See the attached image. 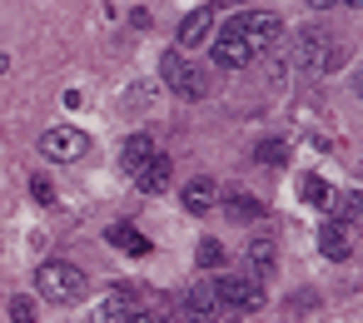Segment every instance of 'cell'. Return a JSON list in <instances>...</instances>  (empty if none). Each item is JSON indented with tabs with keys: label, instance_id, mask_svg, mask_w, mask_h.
Instances as JSON below:
<instances>
[{
	"label": "cell",
	"instance_id": "2",
	"mask_svg": "<svg viewBox=\"0 0 363 323\" xmlns=\"http://www.w3.org/2000/svg\"><path fill=\"white\" fill-rule=\"evenodd\" d=\"M160 80L169 85V95L174 100H204L209 95V70H199L189 55H179V50H169L164 60H160Z\"/></svg>",
	"mask_w": 363,
	"mask_h": 323
},
{
	"label": "cell",
	"instance_id": "27",
	"mask_svg": "<svg viewBox=\"0 0 363 323\" xmlns=\"http://www.w3.org/2000/svg\"><path fill=\"white\" fill-rule=\"evenodd\" d=\"M358 100H363V80H358Z\"/></svg>",
	"mask_w": 363,
	"mask_h": 323
},
{
	"label": "cell",
	"instance_id": "4",
	"mask_svg": "<svg viewBox=\"0 0 363 323\" xmlns=\"http://www.w3.org/2000/svg\"><path fill=\"white\" fill-rule=\"evenodd\" d=\"M209 283H214L224 313H259V308H264V283H259L254 273H219V278H209Z\"/></svg>",
	"mask_w": 363,
	"mask_h": 323
},
{
	"label": "cell",
	"instance_id": "8",
	"mask_svg": "<svg viewBox=\"0 0 363 323\" xmlns=\"http://www.w3.org/2000/svg\"><path fill=\"white\" fill-rule=\"evenodd\" d=\"M239 26H244V35H249V45H254V55H264V50H274V45L284 40V21H279L274 11H244V16H239Z\"/></svg>",
	"mask_w": 363,
	"mask_h": 323
},
{
	"label": "cell",
	"instance_id": "21",
	"mask_svg": "<svg viewBox=\"0 0 363 323\" xmlns=\"http://www.w3.org/2000/svg\"><path fill=\"white\" fill-rule=\"evenodd\" d=\"M219 264H224V244L199 239V268H219Z\"/></svg>",
	"mask_w": 363,
	"mask_h": 323
},
{
	"label": "cell",
	"instance_id": "24",
	"mask_svg": "<svg viewBox=\"0 0 363 323\" xmlns=\"http://www.w3.org/2000/svg\"><path fill=\"white\" fill-rule=\"evenodd\" d=\"M130 323H164V318H160V313H150V308H135V313H130Z\"/></svg>",
	"mask_w": 363,
	"mask_h": 323
},
{
	"label": "cell",
	"instance_id": "11",
	"mask_svg": "<svg viewBox=\"0 0 363 323\" xmlns=\"http://www.w3.org/2000/svg\"><path fill=\"white\" fill-rule=\"evenodd\" d=\"M179 204H184V214H194V219H199V214H209V209L219 204V184H214L209 174H194V179L179 189Z\"/></svg>",
	"mask_w": 363,
	"mask_h": 323
},
{
	"label": "cell",
	"instance_id": "1",
	"mask_svg": "<svg viewBox=\"0 0 363 323\" xmlns=\"http://www.w3.org/2000/svg\"><path fill=\"white\" fill-rule=\"evenodd\" d=\"M35 288H40L45 303H75L85 293V268L70 264V259H45L35 268Z\"/></svg>",
	"mask_w": 363,
	"mask_h": 323
},
{
	"label": "cell",
	"instance_id": "16",
	"mask_svg": "<svg viewBox=\"0 0 363 323\" xmlns=\"http://www.w3.org/2000/svg\"><path fill=\"white\" fill-rule=\"evenodd\" d=\"M150 154H155V140H150V135L140 130V135H130V140H125V149H120V169H125V174L135 179V169H140V164H145Z\"/></svg>",
	"mask_w": 363,
	"mask_h": 323
},
{
	"label": "cell",
	"instance_id": "20",
	"mask_svg": "<svg viewBox=\"0 0 363 323\" xmlns=\"http://www.w3.org/2000/svg\"><path fill=\"white\" fill-rule=\"evenodd\" d=\"M298 194H303V204H318V209H323V204H328V194H333V189H328V184H323V179H318V174H308V179H303V184H298Z\"/></svg>",
	"mask_w": 363,
	"mask_h": 323
},
{
	"label": "cell",
	"instance_id": "22",
	"mask_svg": "<svg viewBox=\"0 0 363 323\" xmlns=\"http://www.w3.org/2000/svg\"><path fill=\"white\" fill-rule=\"evenodd\" d=\"M11 323H40V318H35V303H30L26 293L11 298Z\"/></svg>",
	"mask_w": 363,
	"mask_h": 323
},
{
	"label": "cell",
	"instance_id": "25",
	"mask_svg": "<svg viewBox=\"0 0 363 323\" xmlns=\"http://www.w3.org/2000/svg\"><path fill=\"white\" fill-rule=\"evenodd\" d=\"M333 6H363V0H333Z\"/></svg>",
	"mask_w": 363,
	"mask_h": 323
},
{
	"label": "cell",
	"instance_id": "18",
	"mask_svg": "<svg viewBox=\"0 0 363 323\" xmlns=\"http://www.w3.org/2000/svg\"><path fill=\"white\" fill-rule=\"evenodd\" d=\"M323 209H328L333 224H343V219H358V214H363V199H358V194H328Z\"/></svg>",
	"mask_w": 363,
	"mask_h": 323
},
{
	"label": "cell",
	"instance_id": "7",
	"mask_svg": "<svg viewBox=\"0 0 363 323\" xmlns=\"http://www.w3.org/2000/svg\"><path fill=\"white\" fill-rule=\"evenodd\" d=\"M40 154L45 159H60V164H70V159H85L90 154V135L85 130H45L40 135Z\"/></svg>",
	"mask_w": 363,
	"mask_h": 323
},
{
	"label": "cell",
	"instance_id": "26",
	"mask_svg": "<svg viewBox=\"0 0 363 323\" xmlns=\"http://www.w3.org/2000/svg\"><path fill=\"white\" fill-rule=\"evenodd\" d=\"M308 6H333V0H308Z\"/></svg>",
	"mask_w": 363,
	"mask_h": 323
},
{
	"label": "cell",
	"instance_id": "6",
	"mask_svg": "<svg viewBox=\"0 0 363 323\" xmlns=\"http://www.w3.org/2000/svg\"><path fill=\"white\" fill-rule=\"evenodd\" d=\"M179 318L184 323H219L224 318V303H219L214 283H189L179 293Z\"/></svg>",
	"mask_w": 363,
	"mask_h": 323
},
{
	"label": "cell",
	"instance_id": "13",
	"mask_svg": "<svg viewBox=\"0 0 363 323\" xmlns=\"http://www.w3.org/2000/svg\"><path fill=\"white\" fill-rule=\"evenodd\" d=\"M224 209H229V219H234V224H259V219H264V199H254L249 189H229Z\"/></svg>",
	"mask_w": 363,
	"mask_h": 323
},
{
	"label": "cell",
	"instance_id": "23",
	"mask_svg": "<svg viewBox=\"0 0 363 323\" xmlns=\"http://www.w3.org/2000/svg\"><path fill=\"white\" fill-rule=\"evenodd\" d=\"M30 194H35V199H40L45 209H55V184H50L45 174H35V179H30Z\"/></svg>",
	"mask_w": 363,
	"mask_h": 323
},
{
	"label": "cell",
	"instance_id": "12",
	"mask_svg": "<svg viewBox=\"0 0 363 323\" xmlns=\"http://www.w3.org/2000/svg\"><path fill=\"white\" fill-rule=\"evenodd\" d=\"M318 254H323L328 264H348V259H353V234L328 219V224L318 229Z\"/></svg>",
	"mask_w": 363,
	"mask_h": 323
},
{
	"label": "cell",
	"instance_id": "14",
	"mask_svg": "<svg viewBox=\"0 0 363 323\" xmlns=\"http://www.w3.org/2000/svg\"><path fill=\"white\" fill-rule=\"evenodd\" d=\"M274 264H279V249H274V239L269 234H259V239H249V273L264 283L269 273H274Z\"/></svg>",
	"mask_w": 363,
	"mask_h": 323
},
{
	"label": "cell",
	"instance_id": "17",
	"mask_svg": "<svg viewBox=\"0 0 363 323\" xmlns=\"http://www.w3.org/2000/svg\"><path fill=\"white\" fill-rule=\"evenodd\" d=\"M130 313H135V303H130V288H115L100 308H95V323H130Z\"/></svg>",
	"mask_w": 363,
	"mask_h": 323
},
{
	"label": "cell",
	"instance_id": "19",
	"mask_svg": "<svg viewBox=\"0 0 363 323\" xmlns=\"http://www.w3.org/2000/svg\"><path fill=\"white\" fill-rule=\"evenodd\" d=\"M254 159H259L264 169H269V164H284V159H289V144H284V140H259V144H254Z\"/></svg>",
	"mask_w": 363,
	"mask_h": 323
},
{
	"label": "cell",
	"instance_id": "10",
	"mask_svg": "<svg viewBox=\"0 0 363 323\" xmlns=\"http://www.w3.org/2000/svg\"><path fill=\"white\" fill-rule=\"evenodd\" d=\"M169 179H174V159H169V154H160V149L135 169V184H140L145 194H164V189H169Z\"/></svg>",
	"mask_w": 363,
	"mask_h": 323
},
{
	"label": "cell",
	"instance_id": "5",
	"mask_svg": "<svg viewBox=\"0 0 363 323\" xmlns=\"http://www.w3.org/2000/svg\"><path fill=\"white\" fill-rule=\"evenodd\" d=\"M214 65L219 70H249L259 55H254V45H249V35H244V26H239V16H229V26H219V35H214Z\"/></svg>",
	"mask_w": 363,
	"mask_h": 323
},
{
	"label": "cell",
	"instance_id": "9",
	"mask_svg": "<svg viewBox=\"0 0 363 323\" xmlns=\"http://www.w3.org/2000/svg\"><path fill=\"white\" fill-rule=\"evenodd\" d=\"M209 35H214V6H194V11L179 21V35H174V45H179V55H184V50L204 45Z\"/></svg>",
	"mask_w": 363,
	"mask_h": 323
},
{
	"label": "cell",
	"instance_id": "15",
	"mask_svg": "<svg viewBox=\"0 0 363 323\" xmlns=\"http://www.w3.org/2000/svg\"><path fill=\"white\" fill-rule=\"evenodd\" d=\"M105 239L120 249V254H130V259H140V254H150V239L135 229V224H110L105 229Z\"/></svg>",
	"mask_w": 363,
	"mask_h": 323
},
{
	"label": "cell",
	"instance_id": "3",
	"mask_svg": "<svg viewBox=\"0 0 363 323\" xmlns=\"http://www.w3.org/2000/svg\"><path fill=\"white\" fill-rule=\"evenodd\" d=\"M294 60H298V70L323 75V70H333V65L343 60V50H338V40H333L323 26H313V30H298V40H294Z\"/></svg>",
	"mask_w": 363,
	"mask_h": 323
}]
</instances>
